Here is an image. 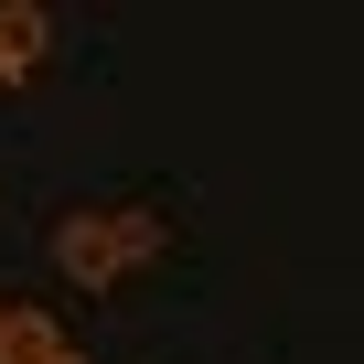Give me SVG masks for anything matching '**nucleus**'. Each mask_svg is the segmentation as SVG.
I'll return each instance as SVG.
<instances>
[{"instance_id": "obj_1", "label": "nucleus", "mask_w": 364, "mask_h": 364, "mask_svg": "<svg viewBox=\"0 0 364 364\" xmlns=\"http://www.w3.org/2000/svg\"><path fill=\"white\" fill-rule=\"evenodd\" d=\"M161 215H139V204H118V215H65V236H54V268L75 279V289H118L139 257H161Z\"/></svg>"}, {"instance_id": "obj_5", "label": "nucleus", "mask_w": 364, "mask_h": 364, "mask_svg": "<svg viewBox=\"0 0 364 364\" xmlns=\"http://www.w3.org/2000/svg\"><path fill=\"white\" fill-rule=\"evenodd\" d=\"M54 364H86V353H75V343H65V353H54Z\"/></svg>"}, {"instance_id": "obj_2", "label": "nucleus", "mask_w": 364, "mask_h": 364, "mask_svg": "<svg viewBox=\"0 0 364 364\" xmlns=\"http://www.w3.org/2000/svg\"><path fill=\"white\" fill-rule=\"evenodd\" d=\"M54 353H65L54 311H33V300H0V364H54Z\"/></svg>"}, {"instance_id": "obj_3", "label": "nucleus", "mask_w": 364, "mask_h": 364, "mask_svg": "<svg viewBox=\"0 0 364 364\" xmlns=\"http://www.w3.org/2000/svg\"><path fill=\"white\" fill-rule=\"evenodd\" d=\"M0 43H11L22 65H43V43H54V22L33 11V0H0Z\"/></svg>"}, {"instance_id": "obj_4", "label": "nucleus", "mask_w": 364, "mask_h": 364, "mask_svg": "<svg viewBox=\"0 0 364 364\" xmlns=\"http://www.w3.org/2000/svg\"><path fill=\"white\" fill-rule=\"evenodd\" d=\"M0 86H33V65H22V54H11V43H0Z\"/></svg>"}]
</instances>
